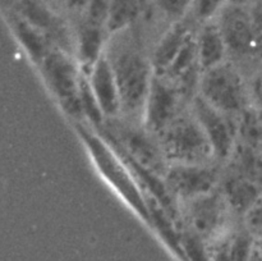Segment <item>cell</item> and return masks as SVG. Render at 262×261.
Segmentation results:
<instances>
[{
	"instance_id": "obj_1",
	"label": "cell",
	"mask_w": 262,
	"mask_h": 261,
	"mask_svg": "<svg viewBox=\"0 0 262 261\" xmlns=\"http://www.w3.org/2000/svg\"><path fill=\"white\" fill-rule=\"evenodd\" d=\"M136 25L110 35L104 54L119 91L120 118L142 123L155 69L151 56L152 44Z\"/></svg>"
},
{
	"instance_id": "obj_2",
	"label": "cell",
	"mask_w": 262,
	"mask_h": 261,
	"mask_svg": "<svg viewBox=\"0 0 262 261\" xmlns=\"http://www.w3.org/2000/svg\"><path fill=\"white\" fill-rule=\"evenodd\" d=\"M155 136L168 165L219 163L191 104Z\"/></svg>"
},
{
	"instance_id": "obj_3",
	"label": "cell",
	"mask_w": 262,
	"mask_h": 261,
	"mask_svg": "<svg viewBox=\"0 0 262 261\" xmlns=\"http://www.w3.org/2000/svg\"><path fill=\"white\" fill-rule=\"evenodd\" d=\"M99 129L125 161L158 178H164L169 165L156 136L146 129L142 123H133L119 117L106 119Z\"/></svg>"
},
{
	"instance_id": "obj_4",
	"label": "cell",
	"mask_w": 262,
	"mask_h": 261,
	"mask_svg": "<svg viewBox=\"0 0 262 261\" xmlns=\"http://www.w3.org/2000/svg\"><path fill=\"white\" fill-rule=\"evenodd\" d=\"M197 95L214 109L233 118H239L252 107L247 73L229 59L202 72Z\"/></svg>"
},
{
	"instance_id": "obj_5",
	"label": "cell",
	"mask_w": 262,
	"mask_h": 261,
	"mask_svg": "<svg viewBox=\"0 0 262 261\" xmlns=\"http://www.w3.org/2000/svg\"><path fill=\"white\" fill-rule=\"evenodd\" d=\"M228 50V59L246 72L262 63V46L250 4L228 2L215 18Z\"/></svg>"
},
{
	"instance_id": "obj_6",
	"label": "cell",
	"mask_w": 262,
	"mask_h": 261,
	"mask_svg": "<svg viewBox=\"0 0 262 261\" xmlns=\"http://www.w3.org/2000/svg\"><path fill=\"white\" fill-rule=\"evenodd\" d=\"M78 129L95 163L105 178L141 215L150 219L147 197L143 193L142 187L122 156L102 136L95 133L94 128L89 129L81 125Z\"/></svg>"
},
{
	"instance_id": "obj_7",
	"label": "cell",
	"mask_w": 262,
	"mask_h": 261,
	"mask_svg": "<svg viewBox=\"0 0 262 261\" xmlns=\"http://www.w3.org/2000/svg\"><path fill=\"white\" fill-rule=\"evenodd\" d=\"M178 219L183 230L207 242H211L241 220L230 209L219 187L215 191L179 204Z\"/></svg>"
},
{
	"instance_id": "obj_8",
	"label": "cell",
	"mask_w": 262,
	"mask_h": 261,
	"mask_svg": "<svg viewBox=\"0 0 262 261\" xmlns=\"http://www.w3.org/2000/svg\"><path fill=\"white\" fill-rule=\"evenodd\" d=\"M223 165L220 163L169 165L163 182L177 209L182 202L215 191L220 184Z\"/></svg>"
},
{
	"instance_id": "obj_9",
	"label": "cell",
	"mask_w": 262,
	"mask_h": 261,
	"mask_svg": "<svg viewBox=\"0 0 262 261\" xmlns=\"http://www.w3.org/2000/svg\"><path fill=\"white\" fill-rule=\"evenodd\" d=\"M191 101V97L187 96L170 79L155 74L146 102L143 125L152 135H158Z\"/></svg>"
},
{
	"instance_id": "obj_10",
	"label": "cell",
	"mask_w": 262,
	"mask_h": 261,
	"mask_svg": "<svg viewBox=\"0 0 262 261\" xmlns=\"http://www.w3.org/2000/svg\"><path fill=\"white\" fill-rule=\"evenodd\" d=\"M191 106L211 143L215 158L225 164L238 142V118L223 114L199 95L192 99Z\"/></svg>"
},
{
	"instance_id": "obj_11",
	"label": "cell",
	"mask_w": 262,
	"mask_h": 261,
	"mask_svg": "<svg viewBox=\"0 0 262 261\" xmlns=\"http://www.w3.org/2000/svg\"><path fill=\"white\" fill-rule=\"evenodd\" d=\"M46 74L56 97L73 117H83L79 102L82 69L79 71L72 56L64 50H55L46 59Z\"/></svg>"
},
{
	"instance_id": "obj_12",
	"label": "cell",
	"mask_w": 262,
	"mask_h": 261,
	"mask_svg": "<svg viewBox=\"0 0 262 261\" xmlns=\"http://www.w3.org/2000/svg\"><path fill=\"white\" fill-rule=\"evenodd\" d=\"M84 73H86L92 94H94L105 119L119 118L120 112H122L119 91H118L112 67L107 61L104 51L100 58L92 64L91 68Z\"/></svg>"
},
{
	"instance_id": "obj_13",
	"label": "cell",
	"mask_w": 262,
	"mask_h": 261,
	"mask_svg": "<svg viewBox=\"0 0 262 261\" xmlns=\"http://www.w3.org/2000/svg\"><path fill=\"white\" fill-rule=\"evenodd\" d=\"M197 31V26L184 18L181 22L169 26L154 44L152 56L155 74H161L170 67L183 46L191 40Z\"/></svg>"
},
{
	"instance_id": "obj_14",
	"label": "cell",
	"mask_w": 262,
	"mask_h": 261,
	"mask_svg": "<svg viewBox=\"0 0 262 261\" xmlns=\"http://www.w3.org/2000/svg\"><path fill=\"white\" fill-rule=\"evenodd\" d=\"M219 189L224 194L225 200L229 204L238 217H242L248 207L262 194V188L250 179L229 170L223 165V174L220 179Z\"/></svg>"
},
{
	"instance_id": "obj_15",
	"label": "cell",
	"mask_w": 262,
	"mask_h": 261,
	"mask_svg": "<svg viewBox=\"0 0 262 261\" xmlns=\"http://www.w3.org/2000/svg\"><path fill=\"white\" fill-rule=\"evenodd\" d=\"M197 59L201 72L211 69L228 60V50L216 20L199 26L196 31Z\"/></svg>"
},
{
	"instance_id": "obj_16",
	"label": "cell",
	"mask_w": 262,
	"mask_h": 261,
	"mask_svg": "<svg viewBox=\"0 0 262 261\" xmlns=\"http://www.w3.org/2000/svg\"><path fill=\"white\" fill-rule=\"evenodd\" d=\"M224 166L245 178L250 179L262 188V153L237 142L232 155Z\"/></svg>"
},
{
	"instance_id": "obj_17",
	"label": "cell",
	"mask_w": 262,
	"mask_h": 261,
	"mask_svg": "<svg viewBox=\"0 0 262 261\" xmlns=\"http://www.w3.org/2000/svg\"><path fill=\"white\" fill-rule=\"evenodd\" d=\"M143 12L140 0H112L106 20L109 36L135 26Z\"/></svg>"
},
{
	"instance_id": "obj_18",
	"label": "cell",
	"mask_w": 262,
	"mask_h": 261,
	"mask_svg": "<svg viewBox=\"0 0 262 261\" xmlns=\"http://www.w3.org/2000/svg\"><path fill=\"white\" fill-rule=\"evenodd\" d=\"M238 142L262 153V122L253 107L238 118Z\"/></svg>"
},
{
	"instance_id": "obj_19",
	"label": "cell",
	"mask_w": 262,
	"mask_h": 261,
	"mask_svg": "<svg viewBox=\"0 0 262 261\" xmlns=\"http://www.w3.org/2000/svg\"><path fill=\"white\" fill-rule=\"evenodd\" d=\"M193 0H154L150 8H152L160 20L165 22L169 27L173 23L181 22L187 18Z\"/></svg>"
},
{
	"instance_id": "obj_20",
	"label": "cell",
	"mask_w": 262,
	"mask_h": 261,
	"mask_svg": "<svg viewBox=\"0 0 262 261\" xmlns=\"http://www.w3.org/2000/svg\"><path fill=\"white\" fill-rule=\"evenodd\" d=\"M228 2L229 0H193L187 19L191 20L197 27L214 20Z\"/></svg>"
},
{
	"instance_id": "obj_21",
	"label": "cell",
	"mask_w": 262,
	"mask_h": 261,
	"mask_svg": "<svg viewBox=\"0 0 262 261\" xmlns=\"http://www.w3.org/2000/svg\"><path fill=\"white\" fill-rule=\"evenodd\" d=\"M241 223L245 229L257 242L262 238V194L248 207L247 211L241 217Z\"/></svg>"
},
{
	"instance_id": "obj_22",
	"label": "cell",
	"mask_w": 262,
	"mask_h": 261,
	"mask_svg": "<svg viewBox=\"0 0 262 261\" xmlns=\"http://www.w3.org/2000/svg\"><path fill=\"white\" fill-rule=\"evenodd\" d=\"M246 73H247L251 105L253 109L262 112V63L257 64Z\"/></svg>"
},
{
	"instance_id": "obj_23",
	"label": "cell",
	"mask_w": 262,
	"mask_h": 261,
	"mask_svg": "<svg viewBox=\"0 0 262 261\" xmlns=\"http://www.w3.org/2000/svg\"><path fill=\"white\" fill-rule=\"evenodd\" d=\"M110 2L112 0H90L89 9L83 19L90 25L106 28L107 14H109Z\"/></svg>"
},
{
	"instance_id": "obj_24",
	"label": "cell",
	"mask_w": 262,
	"mask_h": 261,
	"mask_svg": "<svg viewBox=\"0 0 262 261\" xmlns=\"http://www.w3.org/2000/svg\"><path fill=\"white\" fill-rule=\"evenodd\" d=\"M59 3L76 23L83 19L90 5V0H59Z\"/></svg>"
},
{
	"instance_id": "obj_25",
	"label": "cell",
	"mask_w": 262,
	"mask_h": 261,
	"mask_svg": "<svg viewBox=\"0 0 262 261\" xmlns=\"http://www.w3.org/2000/svg\"><path fill=\"white\" fill-rule=\"evenodd\" d=\"M140 2H141V4H142L143 10H147L148 8L151 7V4L154 3V0H140Z\"/></svg>"
},
{
	"instance_id": "obj_26",
	"label": "cell",
	"mask_w": 262,
	"mask_h": 261,
	"mask_svg": "<svg viewBox=\"0 0 262 261\" xmlns=\"http://www.w3.org/2000/svg\"><path fill=\"white\" fill-rule=\"evenodd\" d=\"M256 245H257V247L262 251V238H261V240H258L257 242H256Z\"/></svg>"
},
{
	"instance_id": "obj_27",
	"label": "cell",
	"mask_w": 262,
	"mask_h": 261,
	"mask_svg": "<svg viewBox=\"0 0 262 261\" xmlns=\"http://www.w3.org/2000/svg\"><path fill=\"white\" fill-rule=\"evenodd\" d=\"M261 60H262V54H261Z\"/></svg>"
}]
</instances>
